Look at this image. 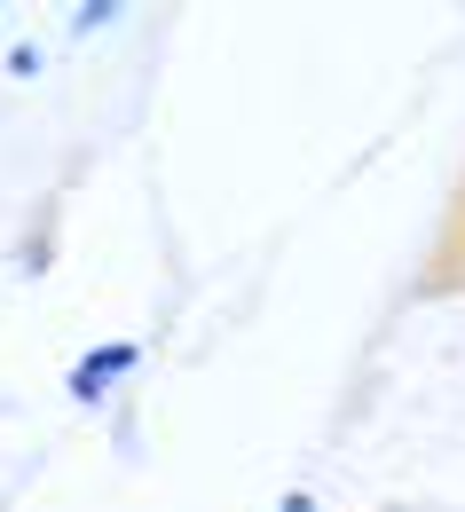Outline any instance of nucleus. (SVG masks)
I'll return each mask as SVG.
<instances>
[{"instance_id":"obj_1","label":"nucleus","mask_w":465,"mask_h":512,"mask_svg":"<svg viewBox=\"0 0 465 512\" xmlns=\"http://www.w3.org/2000/svg\"><path fill=\"white\" fill-rule=\"evenodd\" d=\"M134 363H142V347H134V339H111V347H95V355H79V363H71V402H103V394H111V386L127 379Z\"/></svg>"},{"instance_id":"obj_2","label":"nucleus","mask_w":465,"mask_h":512,"mask_svg":"<svg viewBox=\"0 0 465 512\" xmlns=\"http://www.w3.org/2000/svg\"><path fill=\"white\" fill-rule=\"evenodd\" d=\"M276 512H316V497H308V489H284V505Z\"/></svg>"}]
</instances>
